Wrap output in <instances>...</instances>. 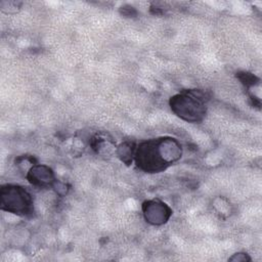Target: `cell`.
<instances>
[{
    "instance_id": "6da1fadb",
    "label": "cell",
    "mask_w": 262,
    "mask_h": 262,
    "mask_svg": "<svg viewBox=\"0 0 262 262\" xmlns=\"http://www.w3.org/2000/svg\"><path fill=\"white\" fill-rule=\"evenodd\" d=\"M181 155V145L176 139L162 137L142 141L136 147L134 161L140 170L159 173L177 162Z\"/></svg>"
},
{
    "instance_id": "7a4b0ae2",
    "label": "cell",
    "mask_w": 262,
    "mask_h": 262,
    "mask_svg": "<svg viewBox=\"0 0 262 262\" xmlns=\"http://www.w3.org/2000/svg\"><path fill=\"white\" fill-rule=\"evenodd\" d=\"M206 92L199 89L184 90L170 98L172 112L184 121L190 123L201 122L207 112Z\"/></svg>"
},
{
    "instance_id": "3957f363",
    "label": "cell",
    "mask_w": 262,
    "mask_h": 262,
    "mask_svg": "<svg viewBox=\"0 0 262 262\" xmlns=\"http://www.w3.org/2000/svg\"><path fill=\"white\" fill-rule=\"evenodd\" d=\"M0 207L12 214L29 216L33 213V199L23 186L5 184L0 189Z\"/></svg>"
},
{
    "instance_id": "277c9868",
    "label": "cell",
    "mask_w": 262,
    "mask_h": 262,
    "mask_svg": "<svg viewBox=\"0 0 262 262\" xmlns=\"http://www.w3.org/2000/svg\"><path fill=\"white\" fill-rule=\"evenodd\" d=\"M142 212L146 222L152 225H162L166 223L172 215L170 207L159 200L145 201L142 204Z\"/></svg>"
},
{
    "instance_id": "5b68a950",
    "label": "cell",
    "mask_w": 262,
    "mask_h": 262,
    "mask_svg": "<svg viewBox=\"0 0 262 262\" xmlns=\"http://www.w3.org/2000/svg\"><path fill=\"white\" fill-rule=\"evenodd\" d=\"M26 177L35 186H49L55 182L53 171L45 165H33L28 170Z\"/></svg>"
},
{
    "instance_id": "8992f818",
    "label": "cell",
    "mask_w": 262,
    "mask_h": 262,
    "mask_svg": "<svg viewBox=\"0 0 262 262\" xmlns=\"http://www.w3.org/2000/svg\"><path fill=\"white\" fill-rule=\"evenodd\" d=\"M135 150H136V146H135L134 142L125 141V142H122L118 146L117 155L125 164L129 165L132 162V160L134 159Z\"/></svg>"
},
{
    "instance_id": "52a82bcc",
    "label": "cell",
    "mask_w": 262,
    "mask_h": 262,
    "mask_svg": "<svg viewBox=\"0 0 262 262\" xmlns=\"http://www.w3.org/2000/svg\"><path fill=\"white\" fill-rule=\"evenodd\" d=\"M236 77L241 80V82L248 88L250 87H253L255 86L258 82H259V79L254 76L253 74L251 73H247V72H244V73H238L236 75Z\"/></svg>"
},
{
    "instance_id": "ba28073f",
    "label": "cell",
    "mask_w": 262,
    "mask_h": 262,
    "mask_svg": "<svg viewBox=\"0 0 262 262\" xmlns=\"http://www.w3.org/2000/svg\"><path fill=\"white\" fill-rule=\"evenodd\" d=\"M228 260L229 261H243V262H245V261H250L251 258L246 253H236L233 256H231Z\"/></svg>"
}]
</instances>
